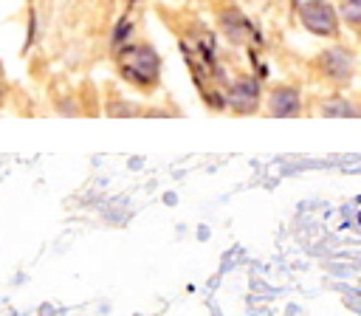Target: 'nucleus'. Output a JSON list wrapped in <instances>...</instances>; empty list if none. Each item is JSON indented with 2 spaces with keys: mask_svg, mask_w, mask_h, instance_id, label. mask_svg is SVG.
<instances>
[{
  "mask_svg": "<svg viewBox=\"0 0 361 316\" xmlns=\"http://www.w3.org/2000/svg\"><path fill=\"white\" fill-rule=\"evenodd\" d=\"M121 71L127 79L138 82V85H149L158 76V56L152 48L141 45V48H127L121 54Z\"/></svg>",
  "mask_w": 361,
  "mask_h": 316,
  "instance_id": "f257e3e1",
  "label": "nucleus"
},
{
  "mask_svg": "<svg viewBox=\"0 0 361 316\" xmlns=\"http://www.w3.org/2000/svg\"><path fill=\"white\" fill-rule=\"evenodd\" d=\"M302 23L307 31L319 37H333L338 31V14L327 0H307L302 3Z\"/></svg>",
  "mask_w": 361,
  "mask_h": 316,
  "instance_id": "f03ea898",
  "label": "nucleus"
},
{
  "mask_svg": "<svg viewBox=\"0 0 361 316\" xmlns=\"http://www.w3.org/2000/svg\"><path fill=\"white\" fill-rule=\"evenodd\" d=\"M322 71L336 82H347L353 73V56L344 48H330L322 54Z\"/></svg>",
  "mask_w": 361,
  "mask_h": 316,
  "instance_id": "7ed1b4c3",
  "label": "nucleus"
},
{
  "mask_svg": "<svg viewBox=\"0 0 361 316\" xmlns=\"http://www.w3.org/2000/svg\"><path fill=\"white\" fill-rule=\"evenodd\" d=\"M271 113L274 116H293V113H299V93L293 90V87H276L274 93H271Z\"/></svg>",
  "mask_w": 361,
  "mask_h": 316,
  "instance_id": "20e7f679",
  "label": "nucleus"
},
{
  "mask_svg": "<svg viewBox=\"0 0 361 316\" xmlns=\"http://www.w3.org/2000/svg\"><path fill=\"white\" fill-rule=\"evenodd\" d=\"M257 96H259V87L254 79H240L234 87H231V96L228 102L237 107V110H251L257 104Z\"/></svg>",
  "mask_w": 361,
  "mask_h": 316,
  "instance_id": "39448f33",
  "label": "nucleus"
},
{
  "mask_svg": "<svg viewBox=\"0 0 361 316\" xmlns=\"http://www.w3.org/2000/svg\"><path fill=\"white\" fill-rule=\"evenodd\" d=\"M341 17L350 25H361V0H344L341 3Z\"/></svg>",
  "mask_w": 361,
  "mask_h": 316,
  "instance_id": "423d86ee",
  "label": "nucleus"
},
{
  "mask_svg": "<svg viewBox=\"0 0 361 316\" xmlns=\"http://www.w3.org/2000/svg\"><path fill=\"white\" fill-rule=\"evenodd\" d=\"M358 226H361V212H358Z\"/></svg>",
  "mask_w": 361,
  "mask_h": 316,
  "instance_id": "0eeeda50",
  "label": "nucleus"
}]
</instances>
